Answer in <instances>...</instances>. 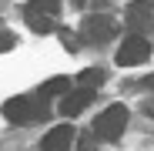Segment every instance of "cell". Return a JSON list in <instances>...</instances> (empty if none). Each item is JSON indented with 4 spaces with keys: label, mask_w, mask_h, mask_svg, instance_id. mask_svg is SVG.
I'll return each mask as SVG.
<instances>
[{
    "label": "cell",
    "mask_w": 154,
    "mask_h": 151,
    "mask_svg": "<svg viewBox=\"0 0 154 151\" xmlns=\"http://www.w3.org/2000/svg\"><path fill=\"white\" fill-rule=\"evenodd\" d=\"M47 114H50L47 97H40V94H17L4 104V118L10 124H37Z\"/></svg>",
    "instance_id": "cell-1"
},
{
    "label": "cell",
    "mask_w": 154,
    "mask_h": 151,
    "mask_svg": "<svg viewBox=\"0 0 154 151\" xmlns=\"http://www.w3.org/2000/svg\"><path fill=\"white\" fill-rule=\"evenodd\" d=\"M127 121H131V114H127L124 104H111L100 111V118L94 121V134L97 138H104V141H117L127 128Z\"/></svg>",
    "instance_id": "cell-2"
},
{
    "label": "cell",
    "mask_w": 154,
    "mask_h": 151,
    "mask_svg": "<svg viewBox=\"0 0 154 151\" xmlns=\"http://www.w3.org/2000/svg\"><path fill=\"white\" fill-rule=\"evenodd\" d=\"M147 57H151V40L141 37V34H127V40H121V47H117V64L121 67L144 64Z\"/></svg>",
    "instance_id": "cell-3"
},
{
    "label": "cell",
    "mask_w": 154,
    "mask_h": 151,
    "mask_svg": "<svg viewBox=\"0 0 154 151\" xmlns=\"http://www.w3.org/2000/svg\"><path fill=\"white\" fill-rule=\"evenodd\" d=\"M127 27H131V34H141V37L154 27V7L147 0H134L127 7Z\"/></svg>",
    "instance_id": "cell-4"
},
{
    "label": "cell",
    "mask_w": 154,
    "mask_h": 151,
    "mask_svg": "<svg viewBox=\"0 0 154 151\" xmlns=\"http://www.w3.org/2000/svg\"><path fill=\"white\" fill-rule=\"evenodd\" d=\"M94 94H97V91H91V87H74V91H67L64 101H60V114H64V118H77L81 111L91 108Z\"/></svg>",
    "instance_id": "cell-5"
},
{
    "label": "cell",
    "mask_w": 154,
    "mask_h": 151,
    "mask_svg": "<svg viewBox=\"0 0 154 151\" xmlns=\"http://www.w3.org/2000/svg\"><path fill=\"white\" fill-rule=\"evenodd\" d=\"M74 144V128L70 124H57L40 138V151H67Z\"/></svg>",
    "instance_id": "cell-6"
},
{
    "label": "cell",
    "mask_w": 154,
    "mask_h": 151,
    "mask_svg": "<svg viewBox=\"0 0 154 151\" xmlns=\"http://www.w3.org/2000/svg\"><path fill=\"white\" fill-rule=\"evenodd\" d=\"M84 34H87L91 40H111V37L117 34V24H114L107 14H91L87 24H84Z\"/></svg>",
    "instance_id": "cell-7"
},
{
    "label": "cell",
    "mask_w": 154,
    "mask_h": 151,
    "mask_svg": "<svg viewBox=\"0 0 154 151\" xmlns=\"http://www.w3.org/2000/svg\"><path fill=\"white\" fill-rule=\"evenodd\" d=\"M27 10H34V14H40V17H50V20H57V14H60V0H30Z\"/></svg>",
    "instance_id": "cell-8"
},
{
    "label": "cell",
    "mask_w": 154,
    "mask_h": 151,
    "mask_svg": "<svg viewBox=\"0 0 154 151\" xmlns=\"http://www.w3.org/2000/svg\"><path fill=\"white\" fill-rule=\"evenodd\" d=\"M67 91H70V81H67V77H50L47 84H40L37 94H40V97H57V94H67Z\"/></svg>",
    "instance_id": "cell-9"
},
{
    "label": "cell",
    "mask_w": 154,
    "mask_h": 151,
    "mask_svg": "<svg viewBox=\"0 0 154 151\" xmlns=\"http://www.w3.org/2000/svg\"><path fill=\"white\" fill-rule=\"evenodd\" d=\"M97 84H104V71L100 67H87V71H81L77 74V87H97Z\"/></svg>",
    "instance_id": "cell-10"
},
{
    "label": "cell",
    "mask_w": 154,
    "mask_h": 151,
    "mask_svg": "<svg viewBox=\"0 0 154 151\" xmlns=\"http://www.w3.org/2000/svg\"><path fill=\"white\" fill-rule=\"evenodd\" d=\"M27 24H30V30H37V34H50V30H54V20H50V17H40V14H34V10H27Z\"/></svg>",
    "instance_id": "cell-11"
},
{
    "label": "cell",
    "mask_w": 154,
    "mask_h": 151,
    "mask_svg": "<svg viewBox=\"0 0 154 151\" xmlns=\"http://www.w3.org/2000/svg\"><path fill=\"white\" fill-rule=\"evenodd\" d=\"M77 151H94V138H77Z\"/></svg>",
    "instance_id": "cell-12"
},
{
    "label": "cell",
    "mask_w": 154,
    "mask_h": 151,
    "mask_svg": "<svg viewBox=\"0 0 154 151\" xmlns=\"http://www.w3.org/2000/svg\"><path fill=\"white\" fill-rule=\"evenodd\" d=\"M10 47H14V34H0V54L10 50Z\"/></svg>",
    "instance_id": "cell-13"
},
{
    "label": "cell",
    "mask_w": 154,
    "mask_h": 151,
    "mask_svg": "<svg viewBox=\"0 0 154 151\" xmlns=\"http://www.w3.org/2000/svg\"><path fill=\"white\" fill-rule=\"evenodd\" d=\"M144 111H147V114L154 118V101H147V104H144Z\"/></svg>",
    "instance_id": "cell-14"
}]
</instances>
